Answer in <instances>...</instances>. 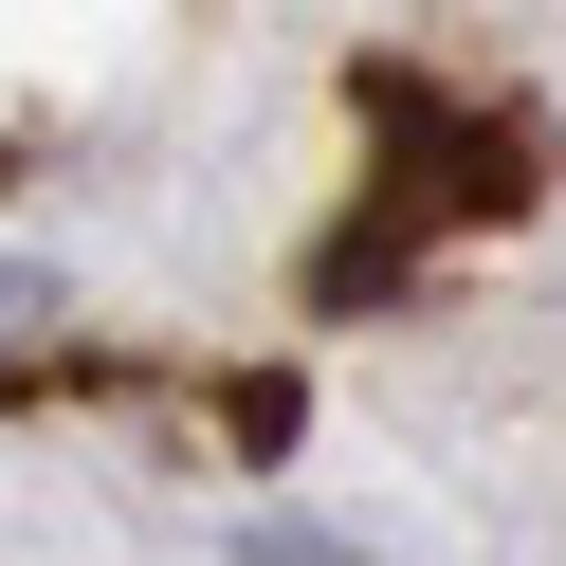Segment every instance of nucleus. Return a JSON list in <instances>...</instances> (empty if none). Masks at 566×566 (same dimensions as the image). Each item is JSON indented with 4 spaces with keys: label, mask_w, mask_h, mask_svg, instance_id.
I'll use <instances>...</instances> for the list:
<instances>
[{
    "label": "nucleus",
    "mask_w": 566,
    "mask_h": 566,
    "mask_svg": "<svg viewBox=\"0 0 566 566\" xmlns=\"http://www.w3.org/2000/svg\"><path fill=\"white\" fill-rule=\"evenodd\" d=\"M238 566H384V548H347V530H311V512H256V530H238Z\"/></svg>",
    "instance_id": "f257e3e1"
}]
</instances>
